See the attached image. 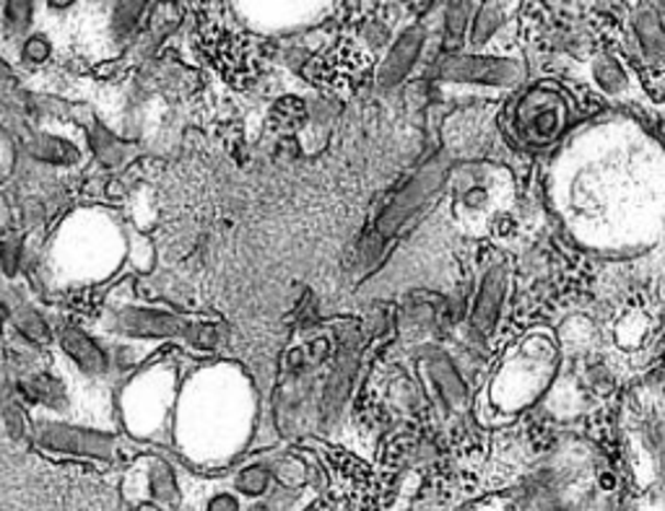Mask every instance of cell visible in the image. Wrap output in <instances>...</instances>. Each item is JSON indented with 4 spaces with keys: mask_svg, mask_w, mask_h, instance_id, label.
Instances as JSON below:
<instances>
[{
    "mask_svg": "<svg viewBox=\"0 0 665 511\" xmlns=\"http://www.w3.org/2000/svg\"><path fill=\"white\" fill-rule=\"evenodd\" d=\"M140 478L138 488L144 491V499L157 501L161 507L174 509L180 507V486H177V475L172 473L161 457H140V463L136 470H133Z\"/></svg>",
    "mask_w": 665,
    "mask_h": 511,
    "instance_id": "10",
    "label": "cell"
},
{
    "mask_svg": "<svg viewBox=\"0 0 665 511\" xmlns=\"http://www.w3.org/2000/svg\"><path fill=\"white\" fill-rule=\"evenodd\" d=\"M21 260H24V239H0V273H3L5 279H16L21 273Z\"/></svg>",
    "mask_w": 665,
    "mask_h": 511,
    "instance_id": "25",
    "label": "cell"
},
{
    "mask_svg": "<svg viewBox=\"0 0 665 511\" xmlns=\"http://www.w3.org/2000/svg\"><path fill=\"white\" fill-rule=\"evenodd\" d=\"M0 37H3V21H0Z\"/></svg>",
    "mask_w": 665,
    "mask_h": 511,
    "instance_id": "32",
    "label": "cell"
},
{
    "mask_svg": "<svg viewBox=\"0 0 665 511\" xmlns=\"http://www.w3.org/2000/svg\"><path fill=\"white\" fill-rule=\"evenodd\" d=\"M424 39H427V34H424L421 26H412V30H406L393 42V47L387 49L385 60H382L377 70V83L382 89H393L406 81V76L412 73L421 58Z\"/></svg>",
    "mask_w": 665,
    "mask_h": 511,
    "instance_id": "9",
    "label": "cell"
},
{
    "mask_svg": "<svg viewBox=\"0 0 665 511\" xmlns=\"http://www.w3.org/2000/svg\"><path fill=\"white\" fill-rule=\"evenodd\" d=\"M177 366L154 364L131 374L120 387V413L127 434L161 439L177 406Z\"/></svg>",
    "mask_w": 665,
    "mask_h": 511,
    "instance_id": "2",
    "label": "cell"
},
{
    "mask_svg": "<svg viewBox=\"0 0 665 511\" xmlns=\"http://www.w3.org/2000/svg\"><path fill=\"white\" fill-rule=\"evenodd\" d=\"M55 343L83 379H104L112 372L110 348L70 319H60L55 325Z\"/></svg>",
    "mask_w": 665,
    "mask_h": 511,
    "instance_id": "7",
    "label": "cell"
},
{
    "mask_svg": "<svg viewBox=\"0 0 665 511\" xmlns=\"http://www.w3.org/2000/svg\"><path fill=\"white\" fill-rule=\"evenodd\" d=\"M655 9L661 11V13H665V0H657V5H655Z\"/></svg>",
    "mask_w": 665,
    "mask_h": 511,
    "instance_id": "31",
    "label": "cell"
},
{
    "mask_svg": "<svg viewBox=\"0 0 665 511\" xmlns=\"http://www.w3.org/2000/svg\"><path fill=\"white\" fill-rule=\"evenodd\" d=\"M357 351H351V348H343L341 351V361H338L336 374H332L330 385H328V406L338 408L346 400V395H349L353 372H357Z\"/></svg>",
    "mask_w": 665,
    "mask_h": 511,
    "instance_id": "20",
    "label": "cell"
},
{
    "mask_svg": "<svg viewBox=\"0 0 665 511\" xmlns=\"http://www.w3.org/2000/svg\"><path fill=\"white\" fill-rule=\"evenodd\" d=\"M634 37L647 60L665 58V21L655 5H642L634 16Z\"/></svg>",
    "mask_w": 665,
    "mask_h": 511,
    "instance_id": "15",
    "label": "cell"
},
{
    "mask_svg": "<svg viewBox=\"0 0 665 511\" xmlns=\"http://www.w3.org/2000/svg\"><path fill=\"white\" fill-rule=\"evenodd\" d=\"M507 19V3L505 0H486L481 9L473 13L471 21V42L473 45H486L494 34L501 30Z\"/></svg>",
    "mask_w": 665,
    "mask_h": 511,
    "instance_id": "19",
    "label": "cell"
},
{
    "mask_svg": "<svg viewBox=\"0 0 665 511\" xmlns=\"http://www.w3.org/2000/svg\"><path fill=\"white\" fill-rule=\"evenodd\" d=\"M440 76L450 83L507 89L520 81L522 66L518 60L489 58V55H448L440 66Z\"/></svg>",
    "mask_w": 665,
    "mask_h": 511,
    "instance_id": "6",
    "label": "cell"
},
{
    "mask_svg": "<svg viewBox=\"0 0 665 511\" xmlns=\"http://www.w3.org/2000/svg\"><path fill=\"white\" fill-rule=\"evenodd\" d=\"M133 511H172V509L161 507V503H157V501H148V499H140V501L136 503V509H133Z\"/></svg>",
    "mask_w": 665,
    "mask_h": 511,
    "instance_id": "29",
    "label": "cell"
},
{
    "mask_svg": "<svg viewBox=\"0 0 665 511\" xmlns=\"http://www.w3.org/2000/svg\"><path fill=\"white\" fill-rule=\"evenodd\" d=\"M593 76H596L598 87L606 89L608 94H619V91L627 87V73L621 70L619 63L613 58H608V55L596 60V66H593Z\"/></svg>",
    "mask_w": 665,
    "mask_h": 511,
    "instance_id": "23",
    "label": "cell"
},
{
    "mask_svg": "<svg viewBox=\"0 0 665 511\" xmlns=\"http://www.w3.org/2000/svg\"><path fill=\"white\" fill-rule=\"evenodd\" d=\"M108 330L117 338L138 340V343H161V340H182L190 351L211 353L222 343V328L206 319L177 315L165 307L148 304H117L108 315Z\"/></svg>",
    "mask_w": 665,
    "mask_h": 511,
    "instance_id": "1",
    "label": "cell"
},
{
    "mask_svg": "<svg viewBox=\"0 0 665 511\" xmlns=\"http://www.w3.org/2000/svg\"><path fill=\"white\" fill-rule=\"evenodd\" d=\"M91 5H99V9H104V5H112V0H89Z\"/></svg>",
    "mask_w": 665,
    "mask_h": 511,
    "instance_id": "30",
    "label": "cell"
},
{
    "mask_svg": "<svg viewBox=\"0 0 665 511\" xmlns=\"http://www.w3.org/2000/svg\"><path fill=\"white\" fill-rule=\"evenodd\" d=\"M5 425H9V431L13 436H24L32 431L30 418H26L24 408L16 406V402H11V406L5 408Z\"/></svg>",
    "mask_w": 665,
    "mask_h": 511,
    "instance_id": "26",
    "label": "cell"
},
{
    "mask_svg": "<svg viewBox=\"0 0 665 511\" xmlns=\"http://www.w3.org/2000/svg\"><path fill=\"white\" fill-rule=\"evenodd\" d=\"M26 154L32 156L34 161L47 167H76L87 159V140L68 136V133L60 130H47V127H40V130H32L24 140Z\"/></svg>",
    "mask_w": 665,
    "mask_h": 511,
    "instance_id": "8",
    "label": "cell"
},
{
    "mask_svg": "<svg viewBox=\"0 0 665 511\" xmlns=\"http://www.w3.org/2000/svg\"><path fill=\"white\" fill-rule=\"evenodd\" d=\"M53 42L42 32H30L24 39H19V60L24 63L26 68L47 66V63L53 60Z\"/></svg>",
    "mask_w": 665,
    "mask_h": 511,
    "instance_id": "22",
    "label": "cell"
},
{
    "mask_svg": "<svg viewBox=\"0 0 665 511\" xmlns=\"http://www.w3.org/2000/svg\"><path fill=\"white\" fill-rule=\"evenodd\" d=\"M271 478H273L271 467L255 463V465L243 467V470L237 473L235 486L239 493L247 496V499H263V496L268 493V488H271Z\"/></svg>",
    "mask_w": 665,
    "mask_h": 511,
    "instance_id": "21",
    "label": "cell"
},
{
    "mask_svg": "<svg viewBox=\"0 0 665 511\" xmlns=\"http://www.w3.org/2000/svg\"><path fill=\"white\" fill-rule=\"evenodd\" d=\"M505 294H507V268L494 265L486 271L484 281H481L476 307H473V328H476L481 336H492L494 328H497Z\"/></svg>",
    "mask_w": 665,
    "mask_h": 511,
    "instance_id": "11",
    "label": "cell"
},
{
    "mask_svg": "<svg viewBox=\"0 0 665 511\" xmlns=\"http://www.w3.org/2000/svg\"><path fill=\"white\" fill-rule=\"evenodd\" d=\"M148 0H112L110 9V39L123 47L127 39L136 37L146 19Z\"/></svg>",
    "mask_w": 665,
    "mask_h": 511,
    "instance_id": "17",
    "label": "cell"
},
{
    "mask_svg": "<svg viewBox=\"0 0 665 511\" xmlns=\"http://www.w3.org/2000/svg\"><path fill=\"white\" fill-rule=\"evenodd\" d=\"M45 5L53 13H68L70 9H76V5H79V0H45Z\"/></svg>",
    "mask_w": 665,
    "mask_h": 511,
    "instance_id": "28",
    "label": "cell"
},
{
    "mask_svg": "<svg viewBox=\"0 0 665 511\" xmlns=\"http://www.w3.org/2000/svg\"><path fill=\"white\" fill-rule=\"evenodd\" d=\"M421 368L427 374L431 393L444 408L458 410L465 402V385L460 374L452 366V361L440 351H429L427 359H421Z\"/></svg>",
    "mask_w": 665,
    "mask_h": 511,
    "instance_id": "12",
    "label": "cell"
},
{
    "mask_svg": "<svg viewBox=\"0 0 665 511\" xmlns=\"http://www.w3.org/2000/svg\"><path fill=\"white\" fill-rule=\"evenodd\" d=\"M34 19H37V0H3L0 5L3 34L11 39H24L32 32Z\"/></svg>",
    "mask_w": 665,
    "mask_h": 511,
    "instance_id": "18",
    "label": "cell"
},
{
    "mask_svg": "<svg viewBox=\"0 0 665 511\" xmlns=\"http://www.w3.org/2000/svg\"><path fill=\"white\" fill-rule=\"evenodd\" d=\"M13 328L26 343L32 345H49L55 340V325L42 315V311L30 302H16L11 307Z\"/></svg>",
    "mask_w": 665,
    "mask_h": 511,
    "instance_id": "16",
    "label": "cell"
},
{
    "mask_svg": "<svg viewBox=\"0 0 665 511\" xmlns=\"http://www.w3.org/2000/svg\"><path fill=\"white\" fill-rule=\"evenodd\" d=\"M83 133H87L89 154L94 156L99 167L120 169L123 164H127V159H131V146H127L120 136H115L108 125L99 123V120H91Z\"/></svg>",
    "mask_w": 665,
    "mask_h": 511,
    "instance_id": "14",
    "label": "cell"
},
{
    "mask_svg": "<svg viewBox=\"0 0 665 511\" xmlns=\"http://www.w3.org/2000/svg\"><path fill=\"white\" fill-rule=\"evenodd\" d=\"M19 389L32 406L42 408L47 416H63L66 410H70L68 385L58 374L37 372L32 376H24V379L19 382Z\"/></svg>",
    "mask_w": 665,
    "mask_h": 511,
    "instance_id": "13",
    "label": "cell"
},
{
    "mask_svg": "<svg viewBox=\"0 0 665 511\" xmlns=\"http://www.w3.org/2000/svg\"><path fill=\"white\" fill-rule=\"evenodd\" d=\"M512 123L526 144L546 146L562 136L567 125V104L546 87L530 89L512 112Z\"/></svg>",
    "mask_w": 665,
    "mask_h": 511,
    "instance_id": "5",
    "label": "cell"
},
{
    "mask_svg": "<svg viewBox=\"0 0 665 511\" xmlns=\"http://www.w3.org/2000/svg\"><path fill=\"white\" fill-rule=\"evenodd\" d=\"M471 19V0H448V11H444V32L452 42L463 39L469 30Z\"/></svg>",
    "mask_w": 665,
    "mask_h": 511,
    "instance_id": "24",
    "label": "cell"
},
{
    "mask_svg": "<svg viewBox=\"0 0 665 511\" xmlns=\"http://www.w3.org/2000/svg\"><path fill=\"white\" fill-rule=\"evenodd\" d=\"M32 436L40 450L70 454L87 459H112L117 454V436L110 431L83 429L68 418L42 413L32 421Z\"/></svg>",
    "mask_w": 665,
    "mask_h": 511,
    "instance_id": "4",
    "label": "cell"
},
{
    "mask_svg": "<svg viewBox=\"0 0 665 511\" xmlns=\"http://www.w3.org/2000/svg\"><path fill=\"white\" fill-rule=\"evenodd\" d=\"M206 511H243L237 493L232 491H218L206 501Z\"/></svg>",
    "mask_w": 665,
    "mask_h": 511,
    "instance_id": "27",
    "label": "cell"
},
{
    "mask_svg": "<svg viewBox=\"0 0 665 511\" xmlns=\"http://www.w3.org/2000/svg\"><path fill=\"white\" fill-rule=\"evenodd\" d=\"M450 177V161L431 159L421 172H416L412 180L401 188V193L393 197L391 205L382 211V216L374 224L370 237L362 241V262L377 260L380 252L385 250L387 241L398 237L403 229H408L414 222L427 213L435 205L437 197L442 195L444 184Z\"/></svg>",
    "mask_w": 665,
    "mask_h": 511,
    "instance_id": "3",
    "label": "cell"
}]
</instances>
